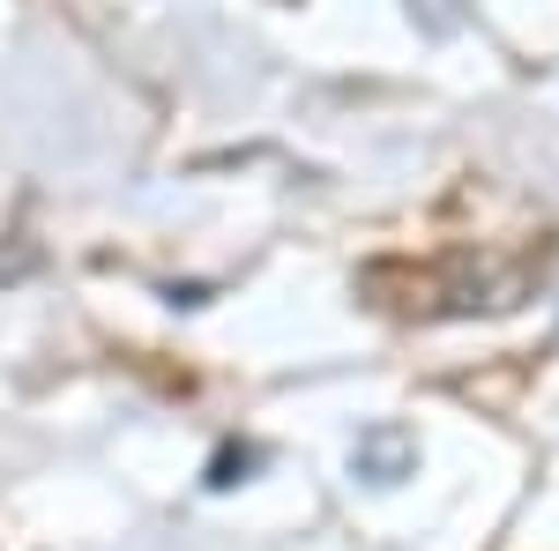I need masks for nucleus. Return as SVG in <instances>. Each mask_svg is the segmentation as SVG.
<instances>
[{
  "instance_id": "f257e3e1",
  "label": "nucleus",
  "mask_w": 559,
  "mask_h": 551,
  "mask_svg": "<svg viewBox=\"0 0 559 551\" xmlns=\"http://www.w3.org/2000/svg\"><path fill=\"white\" fill-rule=\"evenodd\" d=\"M411 455H418V440H411L403 424H373V432H358L350 469H358L366 484H395V477H411Z\"/></svg>"
},
{
  "instance_id": "f03ea898",
  "label": "nucleus",
  "mask_w": 559,
  "mask_h": 551,
  "mask_svg": "<svg viewBox=\"0 0 559 551\" xmlns=\"http://www.w3.org/2000/svg\"><path fill=\"white\" fill-rule=\"evenodd\" d=\"M247 469H261L254 447H224V455L210 463V492H231V484H247Z\"/></svg>"
}]
</instances>
